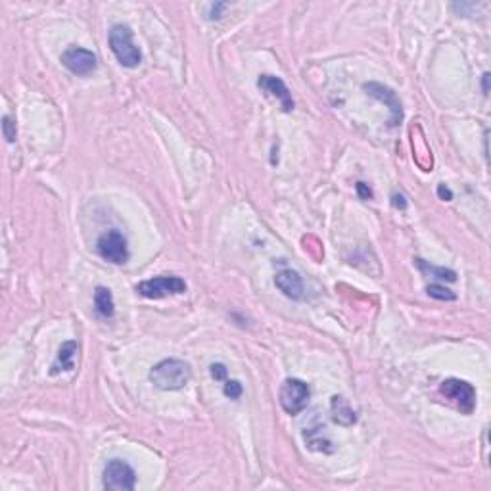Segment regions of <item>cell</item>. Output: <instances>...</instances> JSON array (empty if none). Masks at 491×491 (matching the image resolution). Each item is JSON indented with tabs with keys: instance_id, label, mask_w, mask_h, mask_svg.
I'll return each instance as SVG.
<instances>
[{
	"instance_id": "ba28073f",
	"label": "cell",
	"mask_w": 491,
	"mask_h": 491,
	"mask_svg": "<svg viewBox=\"0 0 491 491\" xmlns=\"http://www.w3.org/2000/svg\"><path fill=\"white\" fill-rule=\"evenodd\" d=\"M62 63L65 70H70L73 75L86 77L98 68V60L93 50H86L81 47H70L62 54Z\"/></svg>"
},
{
	"instance_id": "8fae6325",
	"label": "cell",
	"mask_w": 491,
	"mask_h": 491,
	"mask_svg": "<svg viewBox=\"0 0 491 491\" xmlns=\"http://www.w3.org/2000/svg\"><path fill=\"white\" fill-rule=\"evenodd\" d=\"M274 284L276 288L281 290L282 294L290 299H302L304 297V281L302 276L292 271V269H284L281 273H276L274 276Z\"/></svg>"
},
{
	"instance_id": "9a60e30c",
	"label": "cell",
	"mask_w": 491,
	"mask_h": 491,
	"mask_svg": "<svg viewBox=\"0 0 491 491\" xmlns=\"http://www.w3.org/2000/svg\"><path fill=\"white\" fill-rule=\"evenodd\" d=\"M414 263H416V267L421 269L422 273H428L430 276H434V279H437V281H447V282L457 281V273H455V271H451V269L430 265L428 261H424V259H421V258L414 259Z\"/></svg>"
},
{
	"instance_id": "603a6c76",
	"label": "cell",
	"mask_w": 491,
	"mask_h": 491,
	"mask_svg": "<svg viewBox=\"0 0 491 491\" xmlns=\"http://www.w3.org/2000/svg\"><path fill=\"white\" fill-rule=\"evenodd\" d=\"M221 10H226L225 2H217V4H213V6H211L210 20H219V17H221L219 16V12H221Z\"/></svg>"
},
{
	"instance_id": "5bb4252c",
	"label": "cell",
	"mask_w": 491,
	"mask_h": 491,
	"mask_svg": "<svg viewBox=\"0 0 491 491\" xmlns=\"http://www.w3.org/2000/svg\"><path fill=\"white\" fill-rule=\"evenodd\" d=\"M94 307L102 317H106V319L114 317L116 304H114V296H111V292L108 288H104V286L96 288V292H94Z\"/></svg>"
},
{
	"instance_id": "7c38bea8",
	"label": "cell",
	"mask_w": 491,
	"mask_h": 491,
	"mask_svg": "<svg viewBox=\"0 0 491 491\" xmlns=\"http://www.w3.org/2000/svg\"><path fill=\"white\" fill-rule=\"evenodd\" d=\"M79 351V343L75 340H68V342L62 343V348L58 351L56 355V361L50 366V375L56 376L60 373H65V371H73L75 368V357H77Z\"/></svg>"
},
{
	"instance_id": "52a82bcc",
	"label": "cell",
	"mask_w": 491,
	"mask_h": 491,
	"mask_svg": "<svg viewBox=\"0 0 491 491\" xmlns=\"http://www.w3.org/2000/svg\"><path fill=\"white\" fill-rule=\"evenodd\" d=\"M96 251L104 261L114 263V265H123L129 261V246L127 238L123 234L111 228L108 233H104L96 242Z\"/></svg>"
},
{
	"instance_id": "cb8c5ba5",
	"label": "cell",
	"mask_w": 491,
	"mask_h": 491,
	"mask_svg": "<svg viewBox=\"0 0 491 491\" xmlns=\"http://www.w3.org/2000/svg\"><path fill=\"white\" fill-rule=\"evenodd\" d=\"M483 94H490V73H483Z\"/></svg>"
},
{
	"instance_id": "8992f818",
	"label": "cell",
	"mask_w": 491,
	"mask_h": 491,
	"mask_svg": "<svg viewBox=\"0 0 491 491\" xmlns=\"http://www.w3.org/2000/svg\"><path fill=\"white\" fill-rule=\"evenodd\" d=\"M439 393L449 399L453 405L465 414H470L476 409V390L472 384L460 378H447L439 386Z\"/></svg>"
},
{
	"instance_id": "7402d4cb",
	"label": "cell",
	"mask_w": 491,
	"mask_h": 491,
	"mask_svg": "<svg viewBox=\"0 0 491 491\" xmlns=\"http://www.w3.org/2000/svg\"><path fill=\"white\" fill-rule=\"evenodd\" d=\"M391 203L399 208V210H407V200L403 194H393L391 196Z\"/></svg>"
},
{
	"instance_id": "ffe728a7",
	"label": "cell",
	"mask_w": 491,
	"mask_h": 491,
	"mask_svg": "<svg viewBox=\"0 0 491 491\" xmlns=\"http://www.w3.org/2000/svg\"><path fill=\"white\" fill-rule=\"evenodd\" d=\"M355 188H357V194L361 200H368V198H373V190H371L368 185H365V182H357Z\"/></svg>"
},
{
	"instance_id": "6da1fadb",
	"label": "cell",
	"mask_w": 491,
	"mask_h": 491,
	"mask_svg": "<svg viewBox=\"0 0 491 491\" xmlns=\"http://www.w3.org/2000/svg\"><path fill=\"white\" fill-rule=\"evenodd\" d=\"M148 378L150 382L154 384L156 388H159V390H182L190 382V378H192V368H190L188 363L180 361V359H164L157 365L152 366Z\"/></svg>"
},
{
	"instance_id": "277c9868",
	"label": "cell",
	"mask_w": 491,
	"mask_h": 491,
	"mask_svg": "<svg viewBox=\"0 0 491 491\" xmlns=\"http://www.w3.org/2000/svg\"><path fill=\"white\" fill-rule=\"evenodd\" d=\"M281 405L282 409L290 414V416H296L304 411L309 398H311V390L309 386L299 380V378H286L281 386Z\"/></svg>"
},
{
	"instance_id": "4fadbf2b",
	"label": "cell",
	"mask_w": 491,
	"mask_h": 491,
	"mask_svg": "<svg viewBox=\"0 0 491 491\" xmlns=\"http://www.w3.org/2000/svg\"><path fill=\"white\" fill-rule=\"evenodd\" d=\"M330 409H332V421L340 426H351L357 422V414L355 411L351 409L350 403L345 401L340 396H334L332 398V403H330Z\"/></svg>"
},
{
	"instance_id": "9c48e42d",
	"label": "cell",
	"mask_w": 491,
	"mask_h": 491,
	"mask_svg": "<svg viewBox=\"0 0 491 491\" xmlns=\"http://www.w3.org/2000/svg\"><path fill=\"white\" fill-rule=\"evenodd\" d=\"M363 88L366 91V94H371L376 100L384 102V104L390 108V127H396L401 123V119H403V108H401V102H399L398 94L393 93L390 86L380 85V83H365Z\"/></svg>"
},
{
	"instance_id": "e0dca14e",
	"label": "cell",
	"mask_w": 491,
	"mask_h": 491,
	"mask_svg": "<svg viewBox=\"0 0 491 491\" xmlns=\"http://www.w3.org/2000/svg\"><path fill=\"white\" fill-rule=\"evenodd\" d=\"M2 133H4V139H6L8 142L16 141V137H17L16 123H14L8 116L2 117Z\"/></svg>"
},
{
	"instance_id": "3957f363",
	"label": "cell",
	"mask_w": 491,
	"mask_h": 491,
	"mask_svg": "<svg viewBox=\"0 0 491 491\" xmlns=\"http://www.w3.org/2000/svg\"><path fill=\"white\" fill-rule=\"evenodd\" d=\"M137 292L148 299H162L167 296H179L187 292V282L175 274H162L137 284Z\"/></svg>"
},
{
	"instance_id": "44dd1931",
	"label": "cell",
	"mask_w": 491,
	"mask_h": 491,
	"mask_svg": "<svg viewBox=\"0 0 491 491\" xmlns=\"http://www.w3.org/2000/svg\"><path fill=\"white\" fill-rule=\"evenodd\" d=\"M437 196H439V200H444V202H451L453 200V192L445 187V185H437Z\"/></svg>"
},
{
	"instance_id": "2e32d148",
	"label": "cell",
	"mask_w": 491,
	"mask_h": 491,
	"mask_svg": "<svg viewBox=\"0 0 491 491\" xmlns=\"http://www.w3.org/2000/svg\"><path fill=\"white\" fill-rule=\"evenodd\" d=\"M426 294L430 297H434V299H439V302H455L457 299V296L453 294L451 290L445 288L442 284H430L426 288Z\"/></svg>"
},
{
	"instance_id": "ac0fdd59",
	"label": "cell",
	"mask_w": 491,
	"mask_h": 491,
	"mask_svg": "<svg viewBox=\"0 0 491 491\" xmlns=\"http://www.w3.org/2000/svg\"><path fill=\"white\" fill-rule=\"evenodd\" d=\"M225 396L228 399H240L242 398V384L236 380H225Z\"/></svg>"
},
{
	"instance_id": "d6986e66",
	"label": "cell",
	"mask_w": 491,
	"mask_h": 491,
	"mask_svg": "<svg viewBox=\"0 0 491 491\" xmlns=\"http://www.w3.org/2000/svg\"><path fill=\"white\" fill-rule=\"evenodd\" d=\"M210 373L215 380H226V366L223 363H213L210 366Z\"/></svg>"
},
{
	"instance_id": "7a4b0ae2",
	"label": "cell",
	"mask_w": 491,
	"mask_h": 491,
	"mask_svg": "<svg viewBox=\"0 0 491 491\" xmlns=\"http://www.w3.org/2000/svg\"><path fill=\"white\" fill-rule=\"evenodd\" d=\"M109 48L116 54L117 62L123 68H139L142 62L141 48L133 42V31L129 25L117 24L109 31Z\"/></svg>"
},
{
	"instance_id": "30bf717a",
	"label": "cell",
	"mask_w": 491,
	"mask_h": 491,
	"mask_svg": "<svg viewBox=\"0 0 491 491\" xmlns=\"http://www.w3.org/2000/svg\"><path fill=\"white\" fill-rule=\"evenodd\" d=\"M258 86L263 93H267L269 96H273V98H276V100L281 102L282 111L290 114V111L294 109V106H296L290 88L281 77H276V75H261V77L258 79Z\"/></svg>"
},
{
	"instance_id": "5b68a950",
	"label": "cell",
	"mask_w": 491,
	"mask_h": 491,
	"mask_svg": "<svg viewBox=\"0 0 491 491\" xmlns=\"http://www.w3.org/2000/svg\"><path fill=\"white\" fill-rule=\"evenodd\" d=\"M102 485H104V490L109 491H131L137 485V474L129 462L121 459H111L104 468Z\"/></svg>"
}]
</instances>
